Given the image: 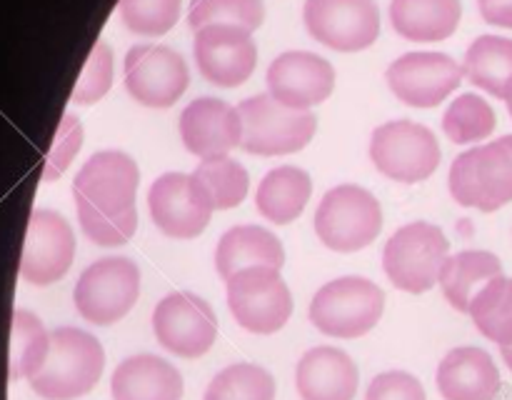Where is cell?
I'll return each instance as SVG.
<instances>
[{
    "instance_id": "cell-1",
    "label": "cell",
    "mask_w": 512,
    "mask_h": 400,
    "mask_svg": "<svg viewBox=\"0 0 512 400\" xmlns=\"http://www.w3.org/2000/svg\"><path fill=\"white\" fill-rule=\"evenodd\" d=\"M138 163L123 150H100L73 180L75 210L83 233L103 248L125 245L138 230Z\"/></svg>"
},
{
    "instance_id": "cell-2",
    "label": "cell",
    "mask_w": 512,
    "mask_h": 400,
    "mask_svg": "<svg viewBox=\"0 0 512 400\" xmlns=\"http://www.w3.org/2000/svg\"><path fill=\"white\" fill-rule=\"evenodd\" d=\"M105 350L95 335L80 328H55L43 368L30 378V388L45 400H75L98 385Z\"/></svg>"
},
{
    "instance_id": "cell-3",
    "label": "cell",
    "mask_w": 512,
    "mask_h": 400,
    "mask_svg": "<svg viewBox=\"0 0 512 400\" xmlns=\"http://www.w3.org/2000/svg\"><path fill=\"white\" fill-rule=\"evenodd\" d=\"M385 293L360 275L330 280L310 300V323L330 338H363L380 323Z\"/></svg>"
},
{
    "instance_id": "cell-4",
    "label": "cell",
    "mask_w": 512,
    "mask_h": 400,
    "mask_svg": "<svg viewBox=\"0 0 512 400\" xmlns=\"http://www.w3.org/2000/svg\"><path fill=\"white\" fill-rule=\"evenodd\" d=\"M383 230V208L368 188L345 183L330 188L315 210V233L335 253H358Z\"/></svg>"
},
{
    "instance_id": "cell-5",
    "label": "cell",
    "mask_w": 512,
    "mask_h": 400,
    "mask_svg": "<svg viewBox=\"0 0 512 400\" xmlns=\"http://www.w3.org/2000/svg\"><path fill=\"white\" fill-rule=\"evenodd\" d=\"M448 258L450 243L443 230L425 220H415L390 235L383 250V268L395 288L420 295L435 288Z\"/></svg>"
},
{
    "instance_id": "cell-6",
    "label": "cell",
    "mask_w": 512,
    "mask_h": 400,
    "mask_svg": "<svg viewBox=\"0 0 512 400\" xmlns=\"http://www.w3.org/2000/svg\"><path fill=\"white\" fill-rule=\"evenodd\" d=\"M243 140L240 148L250 155H288L298 153L313 140L318 118L313 110H293L270 93L245 98L238 105Z\"/></svg>"
},
{
    "instance_id": "cell-7",
    "label": "cell",
    "mask_w": 512,
    "mask_h": 400,
    "mask_svg": "<svg viewBox=\"0 0 512 400\" xmlns=\"http://www.w3.org/2000/svg\"><path fill=\"white\" fill-rule=\"evenodd\" d=\"M228 308L240 328L255 335H273L293 315V295L278 268L253 265L225 280Z\"/></svg>"
},
{
    "instance_id": "cell-8",
    "label": "cell",
    "mask_w": 512,
    "mask_h": 400,
    "mask_svg": "<svg viewBox=\"0 0 512 400\" xmlns=\"http://www.w3.org/2000/svg\"><path fill=\"white\" fill-rule=\"evenodd\" d=\"M448 185L463 208L493 213L512 203V153L500 138L465 150L450 165Z\"/></svg>"
},
{
    "instance_id": "cell-9",
    "label": "cell",
    "mask_w": 512,
    "mask_h": 400,
    "mask_svg": "<svg viewBox=\"0 0 512 400\" xmlns=\"http://www.w3.org/2000/svg\"><path fill=\"white\" fill-rule=\"evenodd\" d=\"M140 298V268L130 258L113 255L90 263L75 283L78 313L93 325H113L133 310Z\"/></svg>"
},
{
    "instance_id": "cell-10",
    "label": "cell",
    "mask_w": 512,
    "mask_h": 400,
    "mask_svg": "<svg viewBox=\"0 0 512 400\" xmlns=\"http://www.w3.org/2000/svg\"><path fill=\"white\" fill-rule=\"evenodd\" d=\"M440 143L435 133L413 120H390L370 135V160L398 183H420L438 170Z\"/></svg>"
},
{
    "instance_id": "cell-11",
    "label": "cell",
    "mask_w": 512,
    "mask_h": 400,
    "mask_svg": "<svg viewBox=\"0 0 512 400\" xmlns=\"http://www.w3.org/2000/svg\"><path fill=\"white\" fill-rule=\"evenodd\" d=\"M153 333L168 353L178 358H200L218 338V318L205 298L180 290L155 305Z\"/></svg>"
},
{
    "instance_id": "cell-12",
    "label": "cell",
    "mask_w": 512,
    "mask_h": 400,
    "mask_svg": "<svg viewBox=\"0 0 512 400\" xmlns=\"http://www.w3.org/2000/svg\"><path fill=\"white\" fill-rule=\"evenodd\" d=\"M303 23L325 48L358 53L380 35V10L375 0H305Z\"/></svg>"
},
{
    "instance_id": "cell-13",
    "label": "cell",
    "mask_w": 512,
    "mask_h": 400,
    "mask_svg": "<svg viewBox=\"0 0 512 400\" xmlns=\"http://www.w3.org/2000/svg\"><path fill=\"white\" fill-rule=\"evenodd\" d=\"M148 208L160 233L178 240L198 238L215 210L208 190L193 173H165L153 180Z\"/></svg>"
},
{
    "instance_id": "cell-14",
    "label": "cell",
    "mask_w": 512,
    "mask_h": 400,
    "mask_svg": "<svg viewBox=\"0 0 512 400\" xmlns=\"http://www.w3.org/2000/svg\"><path fill=\"white\" fill-rule=\"evenodd\" d=\"M125 88L145 108H170L188 90L183 55L168 45H133L125 53Z\"/></svg>"
},
{
    "instance_id": "cell-15",
    "label": "cell",
    "mask_w": 512,
    "mask_h": 400,
    "mask_svg": "<svg viewBox=\"0 0 512 400\" xmlns=\"http://www.w3.org/2000/svg\"><path fill=\"white\" fill-rule=\"evenodd\" d=\"M385 80L400 103L410 108H435L458 90L463 80V65L445 53L415 50L393 60Z\"/></svg>"
},
{
    "instance_id": "cell-16",
    "label": "cell",
    "mask_w": 512,
    "mask_h": 400,
    "mask_svg": "<svg viewBox=\"0 0 512 400\" xmlns=\"http://www.w3.org/2000/svg\"><path fill=\"white\" fill-rule=\"evenodd\" d=\"M193 53L200 75L218 88H238L258 65L253 33L238 25H205L195 30Z\"/></svg>"
},
{
    "instance_id": "cell-17",
    "label": "cell",
    "mask_w": 512,
    "mask_h": 400,
    "mask_svg": "<svg viewBox=\"0 0 512 400\" xmlns=\"http://www.w3.org/2000/svg\"><path fill=\"white\" fill-rule=\"evenodd\" d=\"M75 258V235L68 220L48 208H35L25 230L20 275L33 285L63 278Z\"/></svg>"
},
{
    "instance_id": "cell-18",
    "label": "cell",
    "mask_w": 512,
    "mask_h": 400,
    "mask_svg": "<svg viewBox=\"0 0 512 400\" xmlns=\"http://www.w3.org/2000/svg\"><path fill=\"white\" fill-rule=\"evenodd\" d=\"M268 93L293 110H310L325 103L335 88V68L318 53L288 50L270 63Z\"/></svg>"
},
{
    "instance_id": "cell-19",
    "label": "cell",
    "mask_w": 512,
    "mask_h": 400,
    "mask_svg": "<svg viewBox=\"0 0 512 400\" xmlns=\"http://www.w3.org/2000/svg\"><path fill=\"white\" fill-rule=\"evenodd\" d=\"M180 140L200 160L228 155L243 140L238 108L220 98H195L180 113Z\"/></svg>"
},
{
    "instance_id": "cell-20",
    "label": "cell",
    "mask_w": 512,
    "mask_h": 400,
    "mask_svg": "<svg viewBox=\"0 0 512 400\" xmlns=\"http://www.w3.org/2000/svg\"><path fill=\"white\" fill-rule=\"evenodd\" d=\"M358 385V365L333 345L310 348L295 368V388L303 400H353Z\"/></svg>"
},
{
    "instance_id": "cell-21",
    "label": "cell",
    "mask_w": 512,
    "mask_h": 400,
    "mask_svg": "<svg viewBox=\"0 0 512 400\" xmlns=\"http://www.w3.org/2000/svg\"><path fill=\"white\" fill-rule=\"evenodd\" d=\"M435 383L445 400H495L500 393V370L488 350L463 345L440 360Z\"/></svg>"
},
{
    "instance_id": "cell-22",
    "label": "cell",
    "mask_w": 512,
    "mask_h": 400,
    "mask_svg": "<svg viewBox=\"0 0 512 400\" xmlns=\"http://www.w3.org/2000/svg\"><path fill=\"white\" fill-rule=\"evenodd\" d=\"M183 390L180 370L150 353L125 358L110 378L113 400H183Z\"/></svg>"
},
{
    "instance_id": "cell-23",
    "label": "cell",
    "mask_w": 512,
    "mask_h": 400,
    "mask_svg": "<svg viewBox=\"0 0 512 400\" xmlns=\"http://www.w3.org/2000/svg\"><path fill=\"white\" fill-rule=\"evenodd\" d=\"M285 250L278 235L260 225H235L225 230L215 248V270L223 280L253 265L283 268Z\"/></svg>"
},
{
    "instance_id": "cell-24",
    "label": "cell",
    "mask_w": 512,
    "mask_h": 400,
    "mask_svg": "<svg viewBox=\"0 0 512 400\" xmlns=\"http://www.w3.org/2000/svg\"><path fill=\"white\" fill-rule=\"evenodd\" d=\"M463 18L460 0H393L390 23L395 33L413 43H438L458 30Z\"/></svg>"
},
{
    "instance_id": "cell-25",
    "label": "cell",
    "mask_w": 512,
    "mask_h": 400,
    "mask_svg": "<svg viewBox=\"0 0 512 400\" xmlns=\"http://www.w3.org/2000/svg\"><path fill=\"white\" fill-rule=\"evenodd\" d=\"M503 275V263L490 250H460L445 260L440 270V288L458 313H468L475 295L493 278Z\"/></svg>"
},
{
    "instance_id": "cell-26",
    "label": "cell",
    "mask_w": 512,
    "mask_h": 400,
    "mask_svg": "<svg viewBox=\"0 0 512 400\" xmlns=\"http://www.w3.org/2000/svg\"><path fill=\"white\" fill-rule=\"evenodd\" d=\"M310 193H313V180L303 168L280 165L260 180L258 193H255V208L270 223L288 225L303 215Z\"/></svg>"
},
{
    "instance_id": "cell-27",
    "label": "cell",
    "mask_w": 512,
    "mask_h": 400,
    "mask_svg": "<svg viewBox=\"0 0 512 400\" xmlns=\"http://www.w3.org/2000/svg\"><path fill=\"white\" fill-rule=\"evenodd\" d=\"M463 75L493 98L512 100V40L503 35H480L470 43Z\"/></svg>"
},
{
    "instance_id": "cell-28",
    "label": "cell",
    "mask_w": 512,
    "mask_h": 400,
    "mask_svg": "<svg viewBox=\"0 0 512 400\" xmlns=\"http://www.w3.org/2000/svg\"><path fill=\"white\" fill-rule=\"evenodd\" d=\"M50 350V333L40 323L38 315L30 310L18 308L13 313L10 323V358H8V375L10 380L33 378L43 368L45 358Z\"/></svg>"
},
{
    "instance_id": "cell-29",
    "label": "cell",
    "mask_w": 512,
    "mask_h": 400,
    "mask_svg": "<svg viewBox=\"0 0 512 400\" xmlns=\"http://www.w3.org/2000/svg\"><path fill=\"white\" fill-rule=\"evenodd\" d=\"M475 328L500 348L512 345V278L498 275L470 303Z\"/></svg>"
},
{
    "instance_id": "cell-30",
    "label": "cell",
    "mask_w": 512,
    "mask_h": 400,
    "mask_svg": "<svg viewBox=\"0 0 512 400\" xmlns=\"http://www.w3.org/2000/svg\"><path fill=\"white\" fill-rule=\"evenodd\" d=\"M193 175L203 183V188L208 190L215 210L238 208L245 200V195H248V170H245L238 160L230 158V155L200 160V165L193 170Z\"/></svg>"
},
{
    "instance_id": "cell-31",
    "label": "cell",
    "mask_w": 512,
    "mask_h": 400,
    "mask_svg": "<svg viewBox=\"0 0 512 400\" xmlns=\"http://www.w3.org/2000/svg\"><path fill=\"white\" fill-rule=\"evenodd\" d=\"M203 400H275V378L255 363L228 365L210 380Z\"/></svg>"
},
{
    "instance_id": "cell-32",
    "label": "cell",
    "mask_w": 512,
    "mask_h": 400,
    "mask_svg": "<svg viewBox=\"0 0 512 400\" xmlns=\"http://www.w3.org/2000/svg\"><path fill=\"white\" fill-rule=\"evenodd\" d=\"M443 130L453 143H480L495 130V110L485 98L475 93H463L448 105L443 115Z\"/></svg>"
},
{
    "instance_id": "cell-33",
    "label": "cell",
    "mask_w": 512,
    "mask_h": 400,
    "mask_svg": "<svg viewBox=\"0 0 512 400\" xmlns=\"http://www.w3.org/2000/svg\"><path fill=\"white\" fill-rule=\"evenodd\" d=\"M265 20L263 0H193L188 10L190 28L205 25H238L255 33Z\"/></svg>"
},
{
    "instance_id": "cell-34",
    "label": "cell",
    "mask_w": 512,
    "mask_h": 400,
    "mask_svg": "<svg viewBox=\"0 0 512 400\" xmlns=\"http://www.w3.org/2000/svg\"><path fill=\"white\" fill-rule=\"evenodd\" d=\"M183 0H120V20L138 35H165L175 28Z\"/></svg>"
},
{
    "instance_id": "cell-35",
    "label": "cell",
    "mask_w": 512,
    "mask_h": 400,
    "mask_svg": "<svg viewBox=\"0 0 512 400\" xmlns=\"http://www.w3.org/2000/svg\"><path fill=\"white\" fill-rule=\"evenodd\" d=\"M110 85H113V50L105 40H98L90 50L88 60H85V68L75 83L70 100L78 105L98 103L108 93Z\"/></svg>"
},
{
    "instance_id": "cell-36",
    "label": "cell",
    "mask_w": 512,
    "mask_h": 400,
    "mask_svg": "<svg viewBox=\"0 0 512 400\" xmlns=\"http://www.w3.org/2000/svg\"><path fill=\"white\" fill-rule=\"evenodd\" d=\"M80 145H83V123H80L78 115L65 113L58 125V133L53 138V145H50L48 155H45L43 180L60 178L65 168L73 163L75 155H78Z\"/></svg>"
},
{
    "instance_id": "cell-37",
    "label": "cell",
    "mask_w": 512,
    "mask_h": 400,
    "mask_svg": "<svg viewBox=\"0 0 512 400\" xmlns=\"http://www.w3.org/2000/svg\"><path fill=\"white\" fill-rule=\"evenodd\" d=\"M365 400H425V388L405 370H385L370 380Z\"/></svg>"
},
{
    "instance_id": "cell-38",
    "label": "cell",
    "mask_w": 512,
    "mask_h": 400,
    "mask_svg": "<svg viewBox=\"0 0 512 400\" xmlns=\"http://www.w3.org/2000/svg\"><path fill=\"white\" fill-rule=\"evenodd\" d=\"M485 23L512 30V0H478Z\"/></svg>"
},
{
    "instance_id": "cell-39",
    "label": "cell",
    "mask_w": 512,
    "mask_h": 400,
    "mask_svg": "<svg viewBox=\"0 0 512 400\" xmlns=\"http://www.w3.org/2000/svg\"><path fill=\"white\" fill-rule=\"evenodd\" d=\"M500 355H503L505 365H508V368L512 370V345H510V348H500Z\"/></svg>"
},
{
    "instance_id": "cell-40",
    "label": "cell",
    "mask_w": 512,
    "mask_h": 400,
    "mask_svg": "<svg viewBox=\"0 0 512 400\" xmlns=\"http://www.w3.org/2000/svg\"><path fill=\"white\" fill-rule=\"evenodd\" d=\"M500 143H503L505 148H508L512 153V135H503V138H500Z\"/></svg>"
},
{
    "instance_id": "cell-41",
    "label": "cell",
    "mask_w": 512,
    "mask_h": 400,
    "mask_svg": "<svg viewBox=\"0 0 512 400\" xmlns=\"http://www.w3.org/2000/svg\"><path fill=\"white\" fill-rule=\"evenodd\" d=\"M508 110H510V115H512V100L508 103Z\"/></svg>"
}]
</instances>
